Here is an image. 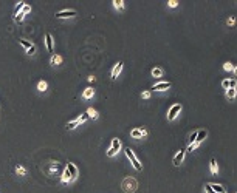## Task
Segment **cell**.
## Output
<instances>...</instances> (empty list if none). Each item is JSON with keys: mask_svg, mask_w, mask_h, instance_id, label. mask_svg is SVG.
I'll list each match as a JSON object with an SVG mask.
<instances>
[{"mask_svg": "<svg viewBox=\"0 0 237 193\" xmlns=\"http://www.w3.org/2000/svg\"><path fill=\"white\" fill-rule=\"evenodd\" d=\"M121 188H123L126 193H133V191H137V188H138V181H137L133 176H127V178L123 179Z\"/></svg>", "mask_w": 237, "mask_h": 193, "instance_id": "cell-1", "label": "cell"}, {"mask_svg": "<svg viewBox=\"0 0 237 193\" xmlns=\"http://www.w3.org/2000/svg\"><path fill=\"white\" fill-rule=\"evenodd\" d=\"M124 153H126V156H127V159L130 161V164H132V167L137 170V172H141L143 170V164L140 162V159L137 158V154H135V151L132 150L130 147H127L126 150H124Z\"/></svg>", "mask_w": 237, "mask_h": 193, "instance_id": "cell-2", "label": "cell"}, {"mask_svg": "<svg viewBox=\"0 0 237 193\" xmlns=\"http://www.w3.org/2000/svg\"><path fill=\"white\" fill-rule=\"evenodd\" d=\"M120 150H121V141L118 139V138H113V139H112V144H110V147H109V150H107V156H109V158H113Z\"/></svg>", "mask_w": 237, "mask_h": 193, "instance_id": "cell-3", "label": "cell"}, {"mask_svg": "<svg viewBox=\"0 0 237 193\" xmlns=\"http://www.w3.org/2000/svg\"><path fill=\"white\" fill-rule=\"evenodd\" d=\"M88 119V116H87V113H84V114H81L79 118H76V119H73V121H70V122H67V130H74L76 127H79L81 124H84L85 121Z\"/></svg>", "mask_w": 237, "mask_h": 193, "instance_id": "cell-4", "label": "cell"}, {"mask_svg": "<svg viewBox=\"0 0 237 193\" xmlns=\"http://www.w3.org/2000/svg\"><path fill=\"white\" fill-rule=\"evenodd\" d=\"M181 104H174L172 107L169 108V111H167V121H174L177 116L180 114V111H181Z\"/></svg>", "mask_w": 237, "mask_h": 193, "instance_id": "cell-5", "label": "cell"}, {"mask_svg": "<svg viewBox=\"0 0 237 193\" xmlns=\"http://www.w3.org/2000/svg\"><path fill=\"white\" fill-rule=\"evenodd\" d=\"M76 16H77V12L74 9H64V11L56 12L58 19H71V17H76Z\"/></svg>", "mask_w": 237, "mask_h": 193, "instance_id": "cell-6", "label": "cell"}, {"mask_svg": "<svg viewBox=\"0 0 237 193\" xmlns=\"http://www.w3.org/2000/svg\"><path fill=\"white\" fill-rule=\"evenodd\" d=\"M184 154H186V150H180L175 156H174V159H172V164L175 165V167H178L180 164H183V161H184Z\"/></svg>", "mask_w": 237, "mask_h": 193, "instance_id": "cell-7", "label": "cell"}, {"mask_svg": "<svg viewBox=\"0 0 237 193\" xmlns=\"http://www.w3.org/2000/svg\"><path fill=\"white\" fill-rule=\"evenodd\" d=\"M169 88H170V82H158L150 90L152 91H164V90H169Z\"/></svg>", "mask_w": 237, "mask_h": 193, "instance_id": "cell-8", "label": "cell"}, {"mask_svg": "<svg viewBox=\"0 0 237 193\" xmlns=\"http://www.w3.org/2000/svg\"><path fill=\"white\" fill-rule=\"evenodd\" d=\"M130 136H132V138H135V139H140V138L147 136V131L144 130V128H133V130L130 131Z\"/></svg>", "mask_w": 237, "mask_h": 193, "instance_id": "cell-9", "label": "cell"}, {"mask_svg": "<svg viewBox=\"0 0 237 193\" xmlns=\"http://www.w3.org/2000/svg\"><path fill=\"white\" fill-rule=\"evenodd\" d=\"M65 169H67L68 172H70V175H71V179H73V181H74V179L79 176V170H77V167L73 164V162H68L67 164V167H65Z\"/></svg>", "mask_w": 237, "mask_h": 193, "instance_id": "cell-10", "label": "cell"}, {"mask_svg": "<svg viewBox=\"0 0 237 193\" xmlns=\"http://www.w3.org/2000/svg\"><path fill=\"white\" fill-rule=\"evenodd\" d=\"M208 187L212 190L214 193H226L225 187H223L222 184H214V182H208Z\"/></svg>", "mask_w": 237, "mask_h": 193, "instance_id": "cell-11", "label": "cell"}, {"mask_svg": "<svg viewBox=\"0 0 237 193\" xmlns=\"http://www.w3.org/2000/svg\"><path fill=\"white\" fill-rule=\"evenodd\" d=\"M123 65H124L123 62H118L116 65L113 67V70H112V74H110V76H112V79H116V77L120 76V73L123 71Z\"/></svg>", "mask_w": 237, "mask_h": 193, "instance_id": "cell-12", "label": "cell"}, {"mask_svg": "<svg viewBox=\"0 0 237 193\" xmlns=\"http://www.w3.org/2000/svg\"><path fill=\"white\" fill-rule=\"evenodd\" d=\"M206 136H208V130H205V128H202V130H197V139H195V142L202 144L203 141L206 139Z\"/></svg>", "mask_w": 237, "mask_h": 193, "instance_id": "cell-13", "label": "cell"}, {"mask_svg": "<svg viewBox=\"0 0 237 193\" xmlns=\"http://www.w3.org/2000/svg\"><path fill=\"white\" fill-rule=\"evenodd\" d=\"M45 45H47V49L50 53H53V45H54V40H53V36L50 33L45 34Z\"/></svg>", "mask_w": 237, "mask_h": 193, "instance_id": "cell-14", "label": "cell"}, {"mask_svg": "<svg viewBox=\"0 0 237 193\" xmlns=\"http://www.w3.org/2000/svg\"><path fill=\"white\" fill-rule=\"evenodd\" d=\"M73 179H71V175H70V172L65 169L64 172H62V176H61V182L62 184H68V182H71Z\"/></svg>", "mask_w": 237, "mask_h": 193, "instance_id": "cell-15", "label": "cell"}, {"mask_svg": "<svg viewBox=\"0 0 237 193\" xmlns=\"http://www.w3.org/2000/svg\"><path fill=\"white\" fill-rule=\"evenodd\" d=\"M209 169H211V173H212V175H217L219 173V165H217V161L214 158L209 161Z\"/></svg>", "mask_w": 237, "mask_h": 193, "instance_id": "cell-16", "label": "cell"}, {"mask_svg": "<svg viewBox=\"0 0 237 193\" xmlns=\"http://www.w3.org/2000/svg\"><path fill=\"white\" fill-rule=\"evenodd\" d=\"M93 94H95V90L91 88V87H88V88H85V90H84L82 97H84V99H91V97H93Z\"/></svg>", "mask_w": 237, "mask_h": 193, "instance_id": "cell-17", "label": "cell"}, {"mask_svg": "<svg viewBox=\"0 0 237 193\" xmlns=\"http://www.w3.org/2000/svg\"><path fill=\"white\" fill-rule=\"evenodd\" d=\"M62 62V57L59 56V54H53L51 56V59H50V63L53 67H56V65H59V63Z\"/></svg>", "mask_w": 237, "mask_h": 193, "instance_id": "cell-18", "label": "cell"}, {"mask_svg": "<svg viewBox=\"0 0 237 193\" xmlns=\"http://www.w3.org/2000/svg\"><path fill=\"white\" fill-rule=\"evenodd\" d=\"M235 96H237V90H235V88H228V90H226V97H228L229 100H234Z\"/></svg>", "mask_w": 237, "mask_h": 193, "instance_id": "cell-19", "label": "cell"}, {"mask_svg": "<svg viewBox=\"0 0 237 193\" xmlns=\"http://www.w3.org/2000/svg\"><path fill=\"white\" fill-rule=\"evenodd\" d=\"M113 6H115V9H118V11H123L124 9V0H113Z\"/></svg>", "mask_w": 237, "mask_h": 193, "instance_id": "cell-20", "label": "cell"}, {"mask_svg": "<svg viewBox=\"0 0 237 193\" xmlns=\"http://www.w3.org/2000/svg\"><path fill=\"white\" fill-rule=\"evenodd\" d=\"M19 43H20L25 49H30V48H33V46H34V43H33V42H28V40H25V39H20Z\"/></svg>", "mask_w": 237, "mask_h": 193, "instance_id": "cell-21", "label": "cell"}, {"mask_svg": "<svg viewBox=\"0 0 237 193\" xmlns=\"http://www.w3.org/2000/svg\"><path fill=\"white\" fill-rule=\"evenodd\" d=\"M47 88H48V84H47L45 81H41V82L37 84V90H39L41 93H45V91H47Z\"/></svg>", "mask_w": 237, "mask_h": 193, "instance_id": "cell-22", "label": "cell"}, {"mask_svg": "<svg viewBox=\"0 0 237 193\" xmlns=\"http://www.w3.org/2000/svg\"><path fill=\"white\" fill-rule=\"evenodd\" d=\"M87 116H88V118H91V119H98V111L95 110V108H88L87 110Z\"/></svg>", "mask_w": 237, "mask_h": 193, "instance_id": "cell-23", "label": "cell"}, {"mask_svg": "<svg viewBox=\"0 0 237 193\" xmlns=\"http://www.w3.org/2000/svg\"><path fill=\"white\" fill-rule=\"evenodd\" d=\"M152 76H153V77H156V79H160V77L163 76V70H161L160 67L153 68V70H152Z\"/></svg>", "mask_w": 237, "mask_h": 193, "instance_id": "cell-24", "label": "cell"}, {"mask_svg": "<svg viewBox=\"0 0 237 193\" xmlns=\"http://www.w3.org/2000/svg\"><path fill=\"white\" fill-rule=\"evenodd\" d=\"M14 170H16V173H17L19 176H25V175H26V169H25L23 165H17Z\"/></svg>", "mask_w": 237, "mask_h": 193, "instance_id": "cell-25", "label": "cell"}, {"mask_svg": "<svg viewBox=\"0 0 237 193\" xmlns=\"http://www.w3.org/2000/svg\"><path fill=\"white\" fill-rule=\"evenodd\" d=\"M25 5H26V3H25V2H22V0H20V2H17V5H16V8H14V16H16V14H19V12L22 11V8H23Z\"/></svg>", "mask_w": 237, "mask_h": 193, "instance_id": "cell-26", "label": "cell"}, {"mask_svg": "<svg viewBox=\"0 0 237 193\" xmlns=\"http://www.w3.org/2000/svg\"><path fill=\"white\" fill-rule=\"evenodd\" d=\"M223 70H225V71H232L234 70V65H232L231 62H225V63H223Z\"/></svg>", "mask_w": 237, "mask_h": 193, "instance_id": "cell-27", "label": "cell"}, {"mask_svg": "<svg viewBox=\"0 0 237 193\" xmlns=\"http://www.w3.org/2000/svg\"><path fill=\"white\" fill-rule=\"evenodd\" d=\"M195 139H197V130H195V131H192V133L189 134L188 142H189V144H194V142H195Z\"/></svg>", "mask_w": 237, "mask_h": 193, "instance_id": "cell-28", "label": "cell"}, {"mask_svg": "<svg viewBox=\"0 0 237 193\" xmlns=\"http://www.w3.org/2000/svg\"><path fill=\"white\" fill-rule=\"evenodd\" d=\"M199 142H194V144H189L188 145V151H194V150H197V148H199Z\"/></svg>", "mask_w": 237, "mask_h": 193, "instance_id": "cell-29", "label": "cell"}, {"mask_svg": "<svg viewBox=\"0 0 237 193\" xmlns=\"http://www.w3.org/2000/svg\"><path fill=\"white\" fill-rule=\"evenodd\" d=\"M20 12H23L25 16H26V14H30V12H31V6H30V5H25V6L22 8V11H20Z\"/></svg>", "mask_w": 237, "mask_h": 193, "instance_id": "cell-30", "label": "cell"}, {"mask_svg": "<svg viewBox=\"0 0 237 193\" xmlns=\"http://www.w3.org/2000/svg\"><path fill=\"white\" fill-rule=\"evenodd\" d=\"M58 169H59V165H58V162H56V164H53V167H51V169L48 170V175H53V173H54V172H58Z\"/></svg>", "mask_w": 237, "mask_h": 193, "instance_id": "cell-31", "label": "cell"}, {"mask_svg": "<svg viewBox=\"0 0 237 193\" xmlns=\"http://www.w3.org/2000/svg\"><path fill=\"white\" fill-rule=\"evenodd\" d=\"M167 6H169V8H177V6H178V2H177V0H169V2H167Z\"/></svg>", "mask_w": 237, "mask_h": 193, "instance_id": "cell-32", "label": "cell"}, {"mask_svg": "<svg viewBox=\"0 0 237 193\" xmlns=\"http://www.w3.org/2000/svg\"><path fill=\"white\" fill-rule=\"evenodd\" d=\"M36 51H37V48H36V45H34L33 48L26 49V54H28V56H34V54H36Z\"/></svg>", "mask_w": 237, "mask_h": 193, "instance_id": "cell-33", "label": "cell"}, {"mask_svg": "<svg viewBox=\"0 0 237 193\" xmlns=\"http://www.w3.org/2000/svg\"><path fill=\"white\" fill-rule=\"evenodd\" d=\"M222 87L225 88V90H228V88H229V79H225V81H222Z\"/></svg>", "mask_w": 237, "mask_h": 193, "instance_id": "cell-34", "label": "cell"}, {"mask_svg": "<svg viewBox=\"0 0 237 193\" xmlns=\"http://www.w3.org/2000/svg\"><path fill=\"white\" fill-rule=\"evenodd\" d=\"M141 97H143V99H149V97H150V91H149V90H147V91H143V93H141Z\"/></svg>", "mask_w": 237, "mask_h": 193, "instance_id": "cell-35", "label": "cell"}, {"mask_svg": "<svg viewBox=\"0 0 237 193\" xmlns=\"http://www.w3.org/2000/svg\"><path fill=\"white\" fill-rule=\"evenodd\" d=\"M229 88H237V81L235 79H231L229 81Z\"/></svg>", "mask_w": 237, "mask_h": 193, "instance_id": "cell-36", "label": "cell"}, {"mask_svg": "<svg viewBox=\"0 0 237 193\" xmlns=\"http://www.w3.org/2000/svg\"><path fill=\"white\" fill-rule=\"evenodd\" d=\"M226 23H228V27H234V23H235V19H234V17H229Z\"/></svg>", "mask_w": 237, "mask_h": 193, "instance_id": "cell-37", "label": "cell"}, {"mask_svg": "<svg viewBox=\"0 0 237 193\" xmlns=\"http://www.w3.org/2000/svg\"><path fill=\"white\" fill-rule=\"evenodd\" d=\"M95 79H96L95 76H88V77H87V81H88V82H95Z\"/></svg>", "mask_w": 237, "mask_h": 193, "instance_id": "cell-38", "label": "cell"}, {"mask_svg": "<svg viewBox=\"0 0 237 193\" xmlns=\"http://www.w3.org/2000/svg\"><path fill=\"white\" fill-rule=\"evenodd\" d=\"M232 71H234V74L237 76V67H234V70H232Z\"/></svg>", "mask_w": 237, "mask_h": 193, "instance_id": "cell-39", "label": "cell"}, {"mask_svg": "<svg viewBox=\"0 0 237 193\" xmlns=\"http://www.w3.org/2000/svg\"><path fill=\"white\" fill-rule=\"evenodd\" d=\"M235 193H237V191H235Z\"/></svg>", "mask_w": 237, "mask_h": 193, "instance_id": "cell-40", "label": "cell"}]
</instances>
